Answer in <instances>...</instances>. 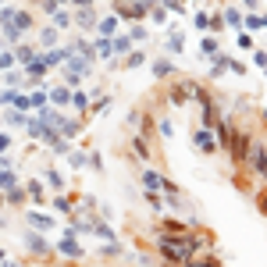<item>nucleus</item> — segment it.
<instances>
[{"instance_id": "f257e3e1", "label": "nucleus", "mask_w": 267, "mask_h": 267, "mask_svg": "<svg viewBox=\"0 0 267 267\" xmlns=\"http://www.w3.org/2000/svg\"><path fill=\"white\" fill-rule=\"evenodd\" d=\"M200 239H193L189 232H160L157 235V250H160V257H168L171 264H189V260H196L200 257Z\"/></svg>"}, {"instance_id": "f03ea898", "label": "nucleus", "mask_w": 267, "mask_h": 267, "mask_svg": "<svg viewBox=\"0 0 267 267\" xmlns=\"http://www.w3.org/2000/svg\"><path fill=\"white\" fill-rule=\"evenodd\" d=\"M89 75V57H82V54H75L71 50V57L65 61V82H68V89H75L78 86V78H86Z\"/></svg>"}, {"instance_id": "7ed1b4c3", "label": "nucleus", "mask_w": 267, "mask_h": 267, "mask_svg": "<svg viewBox=\"0 0 267 267\" xmlns=\"http://www.w3.org/2000/svg\"><path fill=\"white\" fill-rule=\"evenodd\" d=\"M29 224H32V232H54L57 228L54 214H43V210H29Z\"/></svg>"}, {"instance_id": "20e7f679", "label": "nucleus", "mask_w": 267, "mask_h": 267, "mask_svg": "<svg viewBox=\"0 0 267 267\" xmlns=\"http://www.w3.org/2000/svg\"><path fill=\"white\" fill-rule=\"evenodd\" d=\"M57 253L68 257V260H78V257H82V246H78V239H75V235H68V232H65V239L57 242Z\"/></svg>"}, {"instance_id": "39448f33", "label": "nucleus", "mask_w": 267, "mask_h": 267, "mask_svg": "<svg viewBox=\"0 0 267 267\" xmlns=\"http://www.w3.org/2000/svg\"><path fill=\"white\" fill-rule=\"evenodd\" d=\"M11 50H14V57H18L22 68H29L36 57H39V47H32V43H18V47H11Z\"/></svg>"}, {"instance_id": "423d86ee", "label": "nucleus", "mask_w": 267, "mask_h": 267, "mask_svg": "<svg viewBox=\"0 0 267 267\" xmlns=\"http://www.w3.org/2000/svg\"><path fill=\"white\" fill-rule=\"evenodd\" d=\"M47 93H50V104H57V107H71V93H75V89H68V86H50Z\"/></svg>"}, {"instance_id": "0eeeda50", "label": "nucleus", "mask_w": 267, "mask_h": 267, "mask_svg": "<svg viewBox=\"0 0 267 267\" xmlns=\"http://www.w3.org/2000/svg\"><path fill=\"white\" fill-rule=\"evenodd\" d=\"M75 22H78V29H96L100 25V18L93 14V7H78L75 11Z\"/></svg>"}, {"instance_id": "6e6552de", "label": "nucleus", "mask_w": 267, "mask_h": 267, "mask_svg": "<svg viewBox=\"0 0 267 267\" xmlns=\"http://www.w3.org/2000/svg\"><path fill=\"white\" fill-rule=\"evenodd\" d=\"M25 242L32 246V253H36V257H43V253H50V242H47V239H43L39 232H25Z\"/></svg>"}, {"instance_id": "1a4fd4ad", "label": "nucleus", "mask_w": 267, "mask_h": 267, "mask_svg": "<svg viewBox=\"0 0 267 267\" xmlns=\"http://www.w3.org/2000/svg\"><path fill=\"white\" fill-rule=\"evenodd\" d=\"M25 193H29L36 203H47V182H43V178H32V182L25 186Z\"/></svg>"}, {"instance_id": "9d476101", "label": "nucleus", "mask_w": 267, "mask_h": 267, "mask_svg": "<svg viewBox=\"0 0 267 267\" xmlns=\"http://www.w3.org/2000/svg\"><path fill=\"white\" fill-rule=\"evenodd\" d=\"M57 39H61V32H57L54 25H47V29H39V43H43L47 50H57Z\"/></svg>"}, {"instance_id": "9b49d317", "label": "nucleus", "mask_w": 267, "mask_h": 267, "mask_svg": "<svg viewBox=\"0 0 267 267\" xmlns=\"http://www.w3.org/2000/svg\"><path fill=\"white\" fill-rule=\"evenodd\" d=\"M96 32H100L104 39H111V36L118 32V18H114V14H107V18H100V25H96Z\"/></svg>"}, {"instance_id": "f8f14e48", "label": "nucleus", "mask_w": 267, "mask_h": 267, "mask_svg": "<svg viewBox=\"0 0 267 267\" xmlns=\"http://www.w3.org/2000/svg\"><path fill=\"white\" fill-rule=\"evenodd\" d=\"M50 22H54V29H57V32H68V29H71V25H75V18H71V14H68L65 7H61V11H57V14H54V18H50Z\"/></svg>"}, {"instance_id": "ddd939ff", "label": "nucleus", "mask_w": 267, "mask_h": 267, "mask_svg": "<svg viewBox=\"0 0 267 267\" xmlns=\"http://www.w3.org/2000/svg\"><path fill=\"white\" fill-rule=\"evenodd\" d=\"M93 54H100V57H114V39H104V36H96V43H93Z\"/></svg>"}, {"instance_id": "4468645a", "label": "nucleus", "mask_w": 267, "mask_h": 267, "mask_svg": "<svg viewBox=\"0 0 267 267\" xmlns=\"http://www.w3.org/2000/svg\"><path fill=\"white\" fill-rule=\"evenodd\" d=\"M86 107H89V93L75 89V93H71V111H86Z\"/></svg>"}, {"instance_id": "2eb2a0df", "label": "nucleus", "mask_w": 267, "mask_h": 267, "mask_svg": "<svg viewBox=\"0 0 267 267\" xmlns=\"http://www.w3.org/2000/svg\"><path fill=\"white\" fill-rule=\"evenodd\" d=\"M18 65V57H14V50H0V71H11V68Z\"/></svg>"}, {"instance_id": "dca6fc26", "label": "nucleus", "mask_w": 267, "mask_h": 267, "mask_svg": "<svg viewBox=\"0 0 267 267\" xmlns=\"http://www.w3.org/2000/svg\"><path fill=\"white\" fill-rule=\"evenodd\" d=\"M14 11H18V7H0V32L14 22Z\"/></svg>"}, {"instance_id": "f3484780", "label": "nucleus", "mask_w": 267, "mask_h": 267, "mask_svg": "<svg viewBox=\"0 0 267 267\" xmlns=\"http://www.w3.org/2000/svg\"><path fill=\"white\" fill-rule=\"evenodd\" d=\"M129 47H132V36H118L114 39V54H129Z\"/></svg>"}, {"instance_id": "a211bd4d", "label": "nucleus", "mask_w": 267, "mask_h": 267, "mask_svg": "<svg viewBox=\"0 0 267 267\" xmlns=\"http://www.w3.org/2000/svg\"><path fill=\"white\" fill-rule=\"evenodd\" d=\"M43 182H47V186H54V189H61V186H65V178H61V175H57L54 168H50V171L43 175Z\"/></svg>"}, {"instance_id": "6ab92c4d", "label": "nucleus", "mask_w": 267, "mask_h": 267, "mask_svg": "<svg viewBox=\"0 0 267 267\" xmlns=\"http://www.w3.org/2000/svg\"><path fill=\"white\" fill-rule=\"evenodd\" d=\"M196 146L210 153V150H214V139H210V132H196Z\"/></svg>"}, {"instance_id": "aec40b11", "label": "nucleus", "mask_w": 267, "mask_h": 267, "mask_svg": "<svg viewBox=\"0 0 267 267\" xmlns=\"http://www.w3.org/2000/svg\"><path fill=\"white\" fill-rule=\"evenodd\" d=\"M182 267H217V260H210V257H196V260H189V264Z\"/></svg>"}, {"instance_id": "412c9836", "label": "nucleus", "mask_w": 267, "mask_h": 267, "mask_svg": "<svg viewBox=\"0 0 267 267\" xmlns=\"http://www.w3.org/2000/svg\"><path fill=\"white\" fill-rule=\"evenodd\" d=\"M4 196H7V203H22V200H25V189L18 186V189H11V193H4Z\"/></svg>"}, {"instance_id": "4be33fe9", "label": "nucleus", "mask_w": 267, "mask_h": 267, "mask_svg": "<svg viewBox=\"0 0 267 267\" xmlns=\"http://www.w3.org/2000/svg\"><path fill=\"white\" fill-rule=\"evenodd\" d=\"M14 96H18V89H4V93H0V104H7V107H11V104H14Z\"/></svg>"}, {"instance_id": "5701e85b", "label": "nucleus", "mask_w": 267, "mask_h": 267, "mask_svg": "<svg viewBox=\"0 0 267 267\" xmlns=\"http://www.w3.org/2000/svg\"><path fill=\"white\" fill-rule=\"evenodd\" d=\"M7 150H11V135H7V132H0V157H4Z\"/></svg>"}, {"instance_id": "b1692460", "label": "nucleus", "mask_w": 267, "mask_h": 267, "mask_svg": "<svg viewBox=\"0 0 267 267\" xmlns=\"http://www.w3.org/2000/svg\"><path fill=\"white\" fill-rule=\"evenodd\" d=\"M54 210H71V203H68L65 196H57V200H54Z\"/></svg>"}, {"instance_id": "393cba45", "label": "nucleus", "mask_w": 267, "mask_h": 267, "mask_svg": "<svg viewBox=\"0 0 267 267\" xmlns=\"http://www.w3.org/2000/svg\"><path fill=\"white\" fill-rule=\"evenodd\" d=\"M71 7L78 11V7H93V0H71Z\"/></svg>"}, {"instance_id": "a878e982", "label": "nucleus", "mask_w": 267, "mask_h": 267, "mask_svg": "<svg viewBox=\"0 0 267 267\" xmlns=\"http://www.w3.org/2000/svg\"><path fill=\"white\" fill-rule=\"evenodd\" d=\"M4 267H22V264H14V260H7V264H4Z\"/></svg>"}, {"instance_id": "bb28decb", "label": "nucleus", "mask_w": 267, "mask_h": 267, "mask_svg": "<svg viewBox=\"0 0 267 267\" xmlns=\"http://www.w3.org/2000/svg\"><path fill=\"white\" fill-rule=\"evenodd\" d=\"M54 4H57V7H61V4H71V0H54Z\"/></svg>"}, {"instance_id": "cd10ccee", "label": "nucleus", "mask_w": 267, "mask_h": 267, "mask_svg": "<svg viewBox=\"0 0 267 267\" xmlns=\"http://www.w3.org/2000/svg\"><path fill=\"white\" fill-rule=\"evenodd\" d=\"M4 203H7V196H4V193H0V207H4Z\"/></svg>"}, {"instance_id": "c85d7f7f", "label": "nucleus", "mask_w": 267, "mask_h": 267, "mask_svg": "<svg viewBox=\"0 0 267 267\" xmlns=\"http://www.w3.org/2000/svg\"><path fill=\"white\" fill-rule=\"evenodd\" d=\"M0 264H4V250H0Z\"/></svg>"}, {"instance_id": "c756f323", "label": "nucleus", "mask_w": 267, "mask_h": 267, "mask_svg": "<svg viewBox=\"0 0 267 267\" xmlns=\"http://www.w3.org/2000/svg\"><path fill=\"white\" fill-rule=\"evenodd\" d=\"M0 7H4V0H0Z\"/></svg>"}, {"instance_id": "7c9ffc66", "label": "nucleus", "mask_w": 267, "mask_h": 267, "mask_svg": "<svg viewBox=\"0 0 267 267\" xmlns=\"http://www.w3.org/2000/svg\"><path fill=\"white\" fill-rule=\"evenodd\" d=\"M0 224H4V221H0Z\"/></svg>"}]
</instances>
